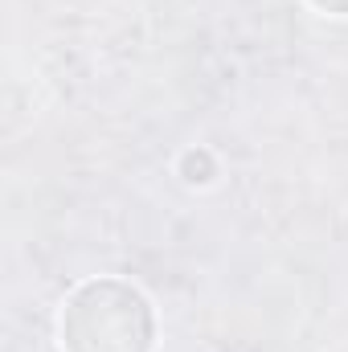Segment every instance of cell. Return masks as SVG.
I'll list each match as a JSON object with an SVG mask.
<instances>
[{"mask_svg": "<svg viewBox=\"0 0 348 352\" xmlns=\"http://www.w3.org/2000/svg\"><path fill=\"white\" fill-rule=\"evenodd\" d=\"M58 344L62 352H156V307L119 274L87 278L58 311Z\"/></svg>", "mask_w": 348, "mask_h": 352, "instance_id": "1", "label": "cell"}, {"mask_svg": "<svg viewBox=\"0 0 348 352\" xmlns=\"http://www.w3.org/2000/svg\"><path fill=\"white\" fill-rule=\"evenodd\" d=\"M307 4L328 12V16H348V0H307Z\"/></svg>", "mask_w": 348, "mask_h": 352, "instance_id": "2", "label": "cell"}]
</instances>
